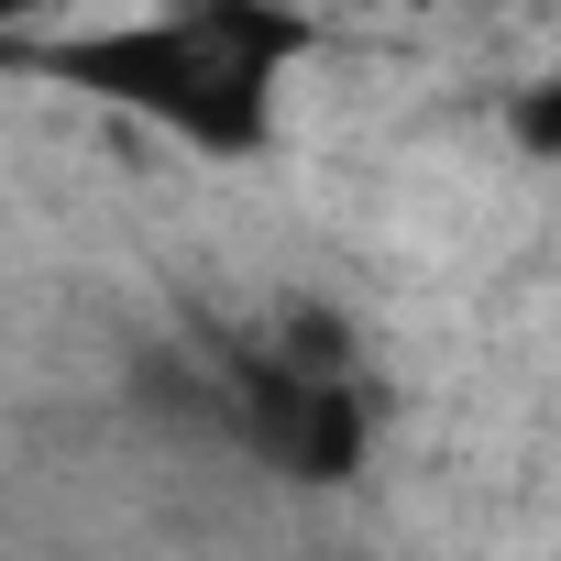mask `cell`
<instances>
[{
    "label": "cell",
    "instance_id": "cell-1",
    "mask_svg": "<svg viewBox=\"0 0 561 561\" xmlns=\"http://www.w3.org/2000/svg\"><path fill=\"white\" fill-rule=\"evenodd\" d=\"M320 56V23L298 0H165L144 23L100 34H34L23 78L78 89L209 165H253L287 133V78Z\"/></svg>",
    "mask_w": 561,
    "mask_h": 561
},
{
    "label": "cell",
    "instance_id": "cell-3",
    "mask_svg": "<svg viewBox=\"0 0 561 561\" xmlns=\"http://www.w3.org/2000/svg\"><path fill=\"white\" fill-rule=\"evenodd\" d=\"M0 12H34V0H0Z\"/></svg>",
    "mask_w": 561,
    "mask_h": 561
},
{
    "label": "cell",
    "instance_id": "cell-2",
    "mask_svg": "<svg viewBox=\"0 0 561 561\" xmlns=\"http://www.w3.org/2000/svg\"><path fill=\"white\" fill-rule=\"evenodd\" d=\"M231 430H242L275 473H298V484H342V473L364 462V397H353L331 364H309V353H264V364H242Z\"/></svg>",
    "mask_w": 561,
    "mask_h": 561
}]
</instances>
